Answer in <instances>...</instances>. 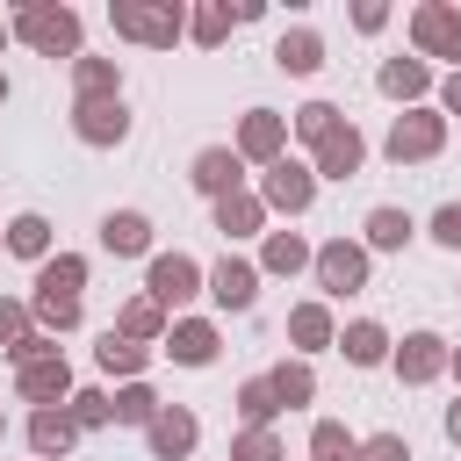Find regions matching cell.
Returning <instances> with one entry per match:
<instances>
[{
    "mask_svg": "<svg viewBox=\"0 0 461 461\" xmlns=\"http://www.w3.org/2000/svg\"><path fill=\"white\" fill-rule=\"evenodd\" d=\"M303 259H310V252H303V238H288V230H281V238L267 245V267H281V274H295Z\"/></svg>",
    "mask_w": 461,
    "mask_h": 461,
    "instance_id": "23",
    "label": "cell"
},
{
    "mask_svg": "<svg viewBox=\"0 0 461 461\" xmlns=\"http://www.w3.org/2000/svg\"><path fill=\"white\" fill-rule=\"evenodd\" d=\"M367 238H375V245H403V238H411V216H403V209H375V216H367Z\"/></svg>",
    "mask_w": 461,
    "mask_h": 461,
    "instance_id": "22",
    "label": "cell"
},
{
    "mask_svg": "<svg viewBox=\"0 0 461 461\" xmlns=\"http://www.w3.org/2000/svg\"><path fill=\"white\" fill-rule=\"evenodd\" d=\"M317 274H324V288H331V295H346V288H360V281H367V259H360L353 245H324V252H317Z\"/></svg>",
    "mask_w": 461,
    "mask_h": 461,
    "instance_id": "4",
    "label": "cell"
},
{
    "mask_svg": "<svg viewBox=\"0 0 461 461\" xmlns=\"http://www.w3.org/2000/svg\"><path fill=\"white\" fill-rule=\"evenodd\" d=\"M259 223V202H245V194H223V230H252Z\"/></svg>",
    "mask_w": 461,
    "mask_h": 461,
    "instance_id": "28",
    "label": "cell"
},
{
    "mask_svg": "<svg viewBox=\"0 0 461 461\" xmlns=\"http://www.w3.org/2000/svg\"><path fill=\"white\" fill-rule=\"evenodd\" d=\"M137 360H144V346H130V339H115V331L101 339V367H137Z\"/></svg>",
    "mask_w": 461,
    "mask_h": 461,
    "instance_id": "29",
    "label": "cell"
},
{
    "mask_svg": "<svg viewBox=\"0 0 461 461\" xmlns=\"http://www.w3.org/2000/svg\"><path fill=\"white\" fill-rule=\"evenodd\" d=\"M432 144H439V115H411V122L389 130V151H396V158H425Z\"/></svg>",
    "mask_w": 461,
    "mask_h": 461,
    "instance_id": "7",
    "label": "cell"
},
{
    "mask_svg": "<svg viewBox=\"0 0 461 461\" xmlns=\"http://www.w3.org/2000/svg\"><path fill=\"white\" fill-rule=\"evenodd\" d=\"M194 180H202L209 194H223V187L238 180V158H230V151H202V166H194Z\"/></svg>",
    "mask_w": 461,
    "mask_h": 461,
    "instance_id": "19",
    "label": "cell"
},
{
    "mask_svg": "<svg viewBox=\"0 0 461 461\" xmlns=\"http://www.w3.org/2000/svg\"><path fill=\"white\" fill-rule=\"evenodd\" d=\"M115 29H130V36H151V43H173L180 14H151V7H115Z\"/></svg>",
    "mask_w": 461,
    "mask_h": 461,
    "instance_id": "11",
    "label": "cell"
},
{
    "mask_svg": "<svg viewBox=\"0 0 461 461\" xmlns=\"http://www.w3.org/2000/svg\"><path fill=\"white\" fill-rule=\"evenodd\" d=\"M144 238H151V223H144V216H130V209L101 223V245H108V252H144Z\"/></svg>",
    "mask_w": 461,
    "mask_h": 461,
    "instance_id": "13",
    "label": "cell"
},
{
    "mask_svg": "<svg viewBox=\"0 0 461 461\" xmlns=\"http://www.w3.org/2000/svg\"><path fill=\"white\" fill-rule=\"evenodd\" d=\"M447 108H461V72H454V79H447Z\"/></svg>",
    "mask_w": 461,
    "mask_h": 461,
    "instance_id": "40",
    "label": "cell"
},
{
    "mask_svg": "<svg viewBox=\"0 0 461 461\" xmlns=\"http://www.w3.org/2000/svg\"><path fill=\"white\" fill-rule=\"evenodd\" d=\"M22 389L29 396H65V360H29L22 367Z\"/></svg>",
    "mask_w": 461,
    "mask_h": 461,
    "instance_id": "16",
    "label": "cell"
},
{
    "mask_svg": "<svg viewBox=\"0 0 461 461\" xmlns=\"http://www.w3.org/2000/svg\"><path fill=\"white\" fill-rule=\"evenodd\" d=\"M447 432H454V439H461V403H454V411H447Z\"/></svg>",
    "mask_w": 461,
    "mask_h": 461,
    "instance_id": "41",
    "label": "cell"
},
{
    "mask_svg": "<svg viewBox=\"0 0 461 461\" xmlns=\"http://www.w3.org/2000/svg\"><path fill=\"white\" fill-rule=\"evenodd\" d=\"M22 36H29V43H43V50H72V43H79V22H72L65 7H58V14H50V7H36V14H22Z\"/></svg>",
    "mask_w": 461,
    "mask_h": 461,
    "instance_id": "3",
    "label": "cell"
},
{
    "mask_svg": "<svg viewBox=\"0 0 461 461\" xmlns=\"http://www.w3.org/2000/svg\"><path fill=\"white\" fill-rule=\"evenodd\" d=\"M122 331H130V339L158 331V303H130V310H122Z\"/></svg>",
    "mask_w": 461,
    "mask_h": 461,
    "instance_id": "31",
    "label": "cell"
},
{
    "mask_svg": "<svg viewBox=\"0 0 461 461\" xmlns=\"http://www.w3.org/2000/svg\"><path fill=\"white\" fill-rule=\"evenodd\" d=\"M360 461H411V447H403L396 432H382V439H367V447H360Z\"/></svg>",
    "mask_w": 461,
    "mask_h": 461,
    "instance_id": "32",
    "label": "cell"
},
{
    "mask_svg": "<svg viewBox=\"0 0 461 461\" xmlns=\"http://www.w3.org/2000/svg\"><path fill=\"white\" fill-rule=\"evenodd\" d=\"M7 245H14L22 259H43V245H50V223H43V216H22V223L7 230Z\"/></svg>",
    "mask_w": 461,
    "mask_h": 461,
    "instance_id": "20",
    "label": "cell"
},
{
    "mask_svg": "<svg viewBox=\"0 0 461 461\" xmlns=\"http://www.w3.org/2000/svg\"><path fill=\"white\" fill-rule=\"evenodd\" d=\"M418 36H425L432 50H447V58H461V14H447V7H425V14H418Z\"/></svg>",
    "mask_w": 461,
    "mask_h": 461,
    "instance_id": "12",
    "label": "cell"
},
{
    "mask_svg": "<svg viewBox=\"0 0 461 461\" xmlns=\"http://www.w3.org/2000/svg\"><path fill=\"white\" fill-rule=\"evenodd\" d=\"M238 403H245V418H252V425L281 411V403H274V382H245V396H238Z\"/></svg>",
    "mask_w": 461,
    "mask_h": 461,
    "instance_id": "25",
    "label": "cell"
},
{
    "mask_svg": "<svg viewBox=\"0 0 461 461\" xmlns=\"http://www.w3.org/2000/svg\"><path fill=\"white\" fill-rule=\"evenodd\" d=\"M29 439H36L43 454H65V439H72V418H65V411H36V425H29Z\"/></svg>",
    "mask_w": 461,
    "mask_h": 461,
    "instance_id": "17",
    "label": "cell"
},
{
    "mask_svg": "<svg viewBox=\"0 0 461 461\" xmlns=\"http://www.w3.org/2000/svg\"><path fill=\"white\" fill-rule=\"evenodd\" d=\"M310 447H317V461H353V439H346L339 425H317V439H310Z\"/></svg>",
    "mask_w": 461,
    "mask_h": 461,
    "instance_id": "26",
    "label": "cell"
},
{
    "mask_svg": "<svg viewBox=\"0 0 461 461\" xmlns=\"http://www.w3.org/2000/svg\"><path fill=\"white\" fill-rule=\"evenodd\" d=\"M267 202H274V209H303V202H310V173L281 158V166L267 173Z\"/></svg>",
    "mask_w": 461,
    "mask_h": 461,
    "instance_id": "8",
    "label": "cell"
},
{
    "mask_svg": "<svg viewBox=\"0 0 461 461\" xmlns=\"http://www.w3.org/2000/svg\"><path fill=\"white\" fill-rule=\"evenodd\" d=\"M382 86H389V94H418V86H425V65H403V58H396V65L382 72Z\"/></svg>",
    "mask_w": 461,
    "mask_h": 461,
    "instance_id": "27",
    "label": "cell"
},
{
    "mask_svg": "<svg viewBox=\"0 0 461 461\" xmlns=\"http://www.w3.org/2000/svg\"><path fill=\"white\" fill-rule=\"evenodd\" d=\"M216 303H230V310L252 303V267H245V259H223V267H216Z\"/></svg>",
    "mask_w": 461,
    "mask_h": 461,
    "instance_id": "14",
    "label": "cell"
},
{
    "mask_svg": "<svg viewBox=\"0 0 461 461\" xmlns=\"http://www.w3.org/2000/svg\"><path fill=\"white\" fill-rule=\"evenodd\" d=\"M173 353H180L187 367H202V360L216 353V331H209V324H180V331H173Z\"/></svg>",
    "mask_w": 461,
    "mask_h": 461,
    "instance_id": "15",
    "label": "cell"
},
{
    "mask_svg": "<svg viewBox=\"0 0 461 461\" xmlns=\"http://www.w3.org/2000/svg\"><path fill=\"white\" fill-rule=\"evenodd\" d=\"M115 418H130V425L151 418V396H144V389H122V396H115Z\"/></svg>",
    "mask_w": 461,
    "mask_h": 461,
    "instance_id": "34",
    "label": "cell"
},
{
    "mask_svg": "<svg viewBox=\"0 0 461 461\" xmlns=\"http://www.w3.org/2000/svg\"><path fill=\"white\" fill-rule=\"evenodd\" d=\"M432 238H439V245H461V209H439V216H432Z\"/></svg>",
    "mask_w": 461,
    "mask_h": 461,
    "instance_id": "37",
    "label": "cell"
},
{
    "mask_svg": "<svg viewBox=\"0 0 461 461\" xmlns=\"http://www.w3.org/2000/svg\"><path fill=\"white\" fill-rule=\"evenodd\" d=\"M151 447L158 454H187L194 447V418L187 411H151Z\"/></svg>",
    "mask_w": 461,
    "mask_h": 461,
    "instance_id": "10",
    "label": "cell"
},
{
    "mask_svg": "<svg viewBox=\"0 0 461 461\" xmlns=\"http://www.w3.org/2000/svg\"><path fill=\"white\" fill-rule=\"evenodd\" d=\"M0 339H14V346H22V310H14V303H0Z\"/></svg>",
    "mask_w": 461,
    "mask_h": 461,
    "instance_id": "39",
    "label": "cell"
},
{
    "mask_svg": "<svg viewBox=\"0 0 461 461\" xmlns=\"http://www.w3.org/2000/svg\"><path fill=\"white\" fill-rule=\"evenodd\" d=\"M346 353H353L360 367H367V360H382V331H375V324H353V331H346Z\"/></svg>",
    "mask_w": 461,
    "mask_h": 461,
    "instance_id": "24",
    "label": "cell"
},
{
    "mask_svg": "<svg viewBox=\"0 0 461 461\" xmlns=\"http://www.w3.org/2000/svg\"><path fill=\"white\" fill-rule=\"evenodd\" d=\"M439 339L432 331H418V339H403V353H396V367H403V382H425V375H439Z\"/></svg>",
    "mask_w": 461,
    "mask_h": 461,
    "instance_id": "9",
    "label": "cell"
},
{
    "mask_svg": "<svg viewBox=\"0 0 461 461\" xmlns=\"http://www.w3.org/2000/svg\"><path fill=\"white\" fill-rule=\"evenodd\" d=\"M108 411H115V403H108V396H94V389H86V396H79V425H101V418H108Z\"/></svg>",
    "mask_w": 461,
    "mask_h": 461,
    "instance_id": "38",
    "label": "cell"
},
{
    "mask_svg": "<svg viewBox=\"0 0 461 461\" xmlns=\"http://www.w3.org/2000/svg\"><path fill=\"white\" fill-rule=\"evenodd\" d=\"M238 461H274V439H267V432H245V439H238Z\"/></svg>",
    "mask_w": 461,
    "mask_h": 461,
    "instance_id": "36",
    "label": "cell"
},
{
    "mask_svg": "<svg viewBox=\"0 0 461 461\" xmlns=\"http://www.w3.org/2000/svg\"><path fill=\"white\" fill-rule=\"evenodd\" d=\"M288 331H295L303 346H317V339H324V310H295V317H288Z\"/></svg>",
    "mask_w": 461,
    "mask_h": 461,
    "instance_id": "33",
    "label": "cell"
},
{
    "mask_svg": "<svg viewBox=\"0 0 461 461\" xmlns=\"http://www.w3.org/2000/svg\"><path fill=\"white\" fill-rule=\"evenodd\" d=\"M194 281H202L194 259H180V252H173V259H151V303H187Z\"/></svg>",
    "mask_w": 461,
    "mask_h": 461,
    "instance_id": "5",
    "label": "cell"
},
{
    "mask_svg": "<svg viewBox=\"0 0 461 461\" xmlns=\"http://www.w3.org/2000/svg\"><path fill=\"white\" fill-rule=\"evenodd\" d=\"M122 130H130L122 101H86V108H79V137H86V144H115Z\"/></svg>",
    "mask_w": 461,
    "mask_h": 461,
    "instance_id": "6",
    "label": "cell"
},
{
    "mask_svg": "<svg viewBox=\"0 0 461 461\" xmlns=\"http://www.w3.org/2000/svg\"><path fill=\"white\" fill-rule=\"evenodd\" d=\"M303 137H317V151H324V173H339V180H346V173L360 166V137H353V130H339L324 101H317V108H303Z\"/></svg>",
    "mask_w": 461,
    "mask_h": 461,
    "instance_id": "2",
    "label": "cell"
},
{
    "mask_svg": "<svg viewBox=\"0 0 461 461\" xmlns=\"http://www.w3.org/2000/svg\"><path fill=\"white\" fill-rule=\"evenodd\" d=\"M274 396H281V403H303V396H310V367H281V375H274Z\"/></svg>",
    "mask_w": 461,
    "mask_h": 461,
    "instance_id": "30",
    "label": "cell"
},
{
    "mask_svg": "<svg viewBox=\"0 0 461 461\" xmlns=\"http://www.w3.org/2000/svg\"><path fill=\"white\" fill-rule=\"evenodd\" d=\"M79 281H86L79 259H50L43 281H36V317H43V324H72V317H79Z\"/></svg>",
    "mask_w": 461,
    "mask_h": 461,
    "instance_id": "1",
    "label": "cell"
},
{
    "mask_svg": "<svg viewBox=\"0 0 461 461\" xmlns=\"http://www.w3.org/2000/svg\"><path fill=\"white\" fill-rule=\"evenodd\" d=\"M79 86H86V94H101V86H115V72H108L101 58H86V65H79Z\"/></svg>",
    "mask_w": 461,
    "mask_h": 461,
    "instance_id": "35",
    "label": "cell"
},
{
    "mask_svg": "<svg viewBox=\"0 0 461 461\" xmlns=\"http://www.w3.org/2000/svg\"><path fill=\"white\" fill-rule=\"evenodd\" d=\"M245 151H252V158H274V151H281V122H274V115H252V122H245Z\"/></svg>",
    "mask_w": 461,
    "mask_h": 461,
    "instance_id": "21",
    "label": "cell"
},
{
    "mask_svg": "<svg viewBox=\"0 0 461 461\" xmlns=\"http://www.w3.org/2000/svg\"><path fill=\"white\" fill-rule=\"evenodd\" d=\"M288 72H317V36L310 29H295V36H281V50H274Z\"/></svg>",
    "mask_w": 461,
    "mask_h": 461,
    "instance_id": "18",
    "label": "cell"
}]
</instances>
